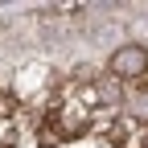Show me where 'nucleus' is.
<instances>
[{
  "label": "nucleus",
  "mask_w": 148,
  "mask_h": 148,
  "mask_svg": "<svg viewBox=\"0 0 148 148\" xmlns=\"http://www.w3.org/2000/svg\"><path fill=\"white\" fill-rule=\"evenodd\" d=\"M107 70L115 74V78H123V82L144 78V74H148V49H144V45H136V41H127V45H119L115 53H111Z\"/></svg>",
  "instance_id": "obj_1"
},
{
  "label": "nucleus",
  "mask_w": 148,
  "mask_h": 148,
  "mask_svg": "<svg viewBox=\"0 0 148 148\" xmlns=\"http://www.w3.org/2000/svg\"><path fill=\"white\" fill-rule=\"evenodd\" d=\"M127 111H132V119L148 123V86H144V90H136V95H132V103H127Z\"/></svg>",
  "instance_id": "obj_2"
},
{
  "label": "nucleus",
  "mask_w": 148,
  "mask_h": 148,
  "mask_svg": "<svg viewBox=\"0 0 148 148\" xmlns=\"http://www.w3.org/2000/svg\"><path fill=\"white\" fill-rule=\"evenodd\" d=\"M12 107H16V103H12L8 95H0V115H12Z\"/></svg>",
  "instance_id": "obj_3"
},
{
  "label": "nucleus",
  "mask_w": 148,
  "mask_h": 148,
  "mask_svg": "<svg viewBox=\"0 0 148 148\" xmlns=\"http://www.w3.org/2000/svg\"><path fill=\"white\" fill-rule=\"evenodd\" d=\"M144 148H148V132H144Z\"/></svg>",
  "instance_id": "obj_4"
}]
</instances>
